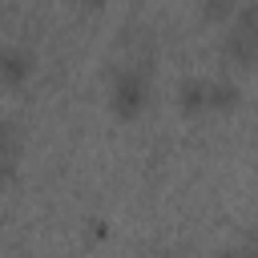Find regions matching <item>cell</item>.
<instances>
[{"label":"cell","mask_w":258,"mask_h":258,"mask_svg":"<svg viewBox=\"0 0 258 258\" xmlns=\"http://www.w3.org/2000/svg\"><path fill=\"white\" fill-rule=\"evenodd\" d=\"M137 101H141V81H137V73H129L117 85V105L121 109H137Z\"/></svg>","instance_id":"6da1fadb"},{"label":"cell","mask_w":258,"mask_h":258,"mask_svg":"<svg viewBox=\"0 0 258 258\" xmlns=\"http://www.w3.org/2000/svg\"><path fill=\"white\" fill-rule=\"evenodd\" d=\"M0 77H4V81H20V77H24V56L4 52V56H0Z\"/></svg>","instance_id":"7a4b0ae2"},{"label":"cell","mask_w":258,"mask_h":258,"mask_svg":"<svg viewBox=\"0 0 258 258\" xmlns=\"http://www.w3.org/2000/svg\"><path fill=\"white\" fill-rule=\"evenodd\" d=\"M230 8H234V0H210V4H206V12H210V16H226Z\"/></svg>","instance_id":"3957f363"},{"label":"cell","mask_w":258,"mask_h":258,"mask_svg":"<svg viewBox=\"0 0 258 258\" xmlns=\"http://www.w3.org/2000/svg\"><path fill=\"white\" fill-rule=\"evenodd\" d=\"M89 4H93V0H89Z\"/></svg>","instance_id":"277c9868"}]
</instances>
